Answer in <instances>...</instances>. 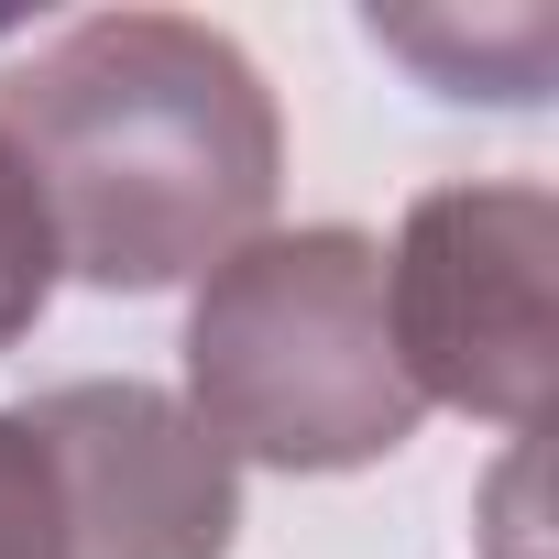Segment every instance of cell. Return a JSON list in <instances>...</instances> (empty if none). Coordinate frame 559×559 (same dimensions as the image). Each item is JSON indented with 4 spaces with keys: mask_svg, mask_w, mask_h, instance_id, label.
Wrapping results in <instances>:
<instances>
[{
    "mask_svg": "<svg viewBox=\"0 0 559 559\" xmlns=\"http://www.w3.org/2000/svg\"><path fill=\"white\" fill-rule=\"evenodd\" d=\"M0 143L23 154L56 263L110 297H165L263 241L286 187V121L263 67L187 12H88L0 78Z\"/></svg>",
    "mask_w": 559,
    "mask_h": 559,
    "instance_id": "cell-1",
    "label": "cell"
},
{
    "mask_svg": "<svg viewBox=\"0 0 559 559\" xmlns=\"http://www.w3.org/2000/svg\"><path fill=\"white\" fill-rule=\"evenodd\" d=\"M515 559H537V548H515Z\"/></svg>",
    "mask_w": 559,
    "mask_h": 559,
    "instance_id": "cell-7",
    "label": "cell"
},
{
    "mask_svg": "<svg viewBox=\"0 0 559 559\" xmlns=\"http://www.w3.org/2000/svg\"><path fill=\"white\" fill-rule=\"evenodd\" d=\"M0 559H78V548H67L56 461H45V439H34L23 406H0Z\"/></svg>",
    "mask_w": 559,
    "mask_h": 559,
    "instance_id": "cell-6",
    "label": "cell"
},
{
    "mask_svg": "<svg viewBox=\"0 0 559 559\" xmlns=\"http://www.w3.org/2000/svg\"><path fill=\"white\" fill-rule=\"evenodd\" d=\"M548 274H559V198L504 187H428L384 252V319L417 406H461L493 428H537L548 395Z\"/></svg>",
    "mask_w": 559,
    "mask_h": 559,
    "instance_id": "cell-3",
    "label": "cell"
},
{
    "mask_svg": "<svg viewBox=\"0 0 559 559\" xmlns=\"http://www.w3.org/2000/svg\"><path fill=\"white\" fill-rule=\"evenodd\" d=\"M56 493H67V548L78 559H230L241 526V472L209 450V428L165 384H56L23 406Z\"/></svg>",
    "mask_w": 559,
    "mask_h": 559,
    "instance_id": "cell-4",
    "label": "cell"
},
{
    "mask_svg": "<svg viewBox=\"0 0 559 559\" xmlns=\"http://www.w3.org/2000/svg\"><path fill=\"white\" fill-rule=\"evenodd\" d=\"M209 450L241 472H362L417 439V384L384 319V241L373 230H263L187 308V395Z\"/></svg>",
    "mask_w": 559,
    "mask_h": 559,
    "instance_id": "cell-2",
    "label": "cell"
},
{
    "mask_svg": "<svg viewBox=\"0 0 559 559\" xmlns=\"http://www.w3.org/2000/svg\"><path fill=\"white\" fill-rule=\"evenodd\" d=\"M56 219H45V198H34V176H23V154L0 143V352H12L34 319H45V297H56Z\"/></svg>",
    "mask_w": 559,
    "mask_h": 559,
    "instance_id": "cell-5",
    "label": "cell"
}]
</instances>
